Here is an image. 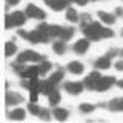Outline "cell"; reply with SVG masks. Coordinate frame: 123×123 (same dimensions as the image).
Segmentation results:
<instances>
[{"mask_svg":"<svg viewBox=\"0 0 123 123\" xmlns=\"http://www.w3.org/2000/svg\"><path fill=\"white\" fill-rule=\"evenodd\" d=\"M103 28L105 26L100 25L98 22H91L88 25L82 26V32L85 34V37H88L92 42H98L100 38H103Z\"/></svg>","mask_w":123,"mask_h":123,"instance_id":"6da1fadb","label":"cell"},{"mask_svg":"<svg viewBox=\"0 0 123 123\" xmlns=\"http://www.w3.org/2000/svg\"><path fill=\"white\" fill-rule=\"evenodd\" d=\"M43 60H46L45 55H42V54H38V52H34V51H31V49H28V51H25V52H22V54L17 55L18 63H29V62L40 63V62H43Z\"/></svg>","mask_w":123,"mask_h":123,"instance_id":"7a4b0ae2","label":"cell"},{"mask_svg":"<svg viewBox=\"0 0 123 123\" xmlns=\"http://www.w3.org/2000/svg\"><path fill=\"white\" fill-rule=\"evenodd\" d=\"M117 83V80H115V77L114 75H105V77H100V79L97 80V83H95V91H98V92H103V91H106V89H109L112 85Z\"/></svg>","mask_w":123,"mask_h":123,"instance_id":"3957f363","label":"cell"},{"mask_svg":"<svg viewBox=\"0 0 123 123\" xmlns=\"http://www.w3.org/2000/svg\"><path fill=\"white\" fill-rule=\"evenodd\" d=\"M26 15H28L29 18H38V20H45L46 18V12L42 8H38L37 5H32V3H29L28 6H26Z\"/></svg>","mask_w":123,"mask_h":123,"instance_id":"277c9868","label":"cell"},{"mask_svg":"<svg viewBox=\"0 0 123 123\" xmlns=\"http://www.w3.org/2000/svg\"><path fill=\"white\" fill-rule=\"evenodd\" d=\"M49 38H51V37L48 36V32L40 31V29H34V31H31V32H29L28 40L31 42V43H46Z\"/></svg>","mask_w":123,"mask_h":123,"instance_id":"5b68a950","label":"cell"},{"mask_svg":"<svg viewBox=\"0 0 123 123\" xmlns=\"http://www.w3.org/2000/svg\"><path fill=\"white\" fill-rule=\"evenodd\" d=\"M89 43H91V40L88 37L79 38V40L72 45V51H74L75 54H79V55H83V54H86L88 49H89Z\"/></svg>","mask_w":123,"mask_h":123,"instance_id":"8992f818","label":"cell"},{"mask_svg":"<svg viewBox=\"0 0 123 123\" xmlns=\"http://www.w3.org/2000/svg\"><path fill=\"white\" fill-rule=\"evenodd\" d=\"M63 88H65V91L69 92L71 95H77L85 89V83L83 82H66L63 85Z\"/></svg>","mask_w":123,"mask_h":123,"instance_id":"52a82bcc","label":"cell"},{"mask_svg":"<svg viewBox=\"0 0 123 123\" xmlns=\"http://www.w3.org/2000/svg\"><path fill=\"white\" fill-rule=\"evenodd\" d=\"M45 5H48L52 11H63V9H68L69 8V0H43Z\"/></svg>","mask_w":123,"mask_h":123,"instance_id":"ba28073f","label":"cell"},{"mask_svg":"<svg viewBox=\"0 0 123 123\" xmlns=\"http://www.w3.org/2000/svg\"><path fill=\"white\" fill-rule=\"evenodd\" d=\"M102 77V74H100L98 71H92L89 72L86 77H85L83 83H85V88H88V89H95V83H97V80Z\"/></svg>","mask_w":123,"mask_h":123,"instance_id":"9c48e42d","label":"cell"},{"mask_svg":"<svg viewBox=\"0 0 123 123\" xmlns=\"http://www.w3.org/2000/svg\"><path fill=\"white\" fill-rule=\"evenodd\" d=\"M11 18H12L14 26H22V25L26 23L28 15H26V11H14V12L11 14Z\"/></svg>","mask_w":123,"mask_h":123,"instance_id":"30bf717a","label":"cell"},{"mask_svg":"<svg viewBox=\"0 0 123 123\" xmlns=\"http://www.w3.org/2000/svg\"><path fill=\"white\" fill-rule=\"evenodd\" d=\"M97 15H98L100 20H102V23H105V25H108V26L114 25V23H115V17H117V15L105 12V11H97Z\"/></svg>","mask_w":123,"mask_h":123,"instance_id":"8fae6325","label":"cell"},{"mask_svg":"<svg viewBox=\"0 0 123 123\" xmlns=\"http://www.w3.org/2000/svg\"><path fill=\"white\" fill-rule=\"evenodd\" d=\"M66 69L71 74H75V75H80V74H83V71H85V66L80 62H69L68 63V66H66Z\"/></svg>","mask_w":123,"mask_h":123,"instance_id":"7c38bea8","label":"cell"},{"mask_svg":"<svg viewBox=\"0 0 123 123\" xmlns=\"http://www.w3.org/2000/svg\"><path fill=\"white\" fill-rule=\"evenodd\" d=\"M23 102V97L20 94H17V92H6V105L8 106H15L18 105V103Z\"/></svg>","mask_w":123,"mask_h":123,"instance_id":"4fadbf2b","label":"cell"},{"mask_svg":"<svg viewBox=\"0 0 123 123\" xmlns=\"http://www.w3.org/2000/svg\"><path fill=\"white\" fill-rule=\"evenodd\" d=\"M111 60H112V59H109L108 55H105V57L97 59V60L94 62V65H95V68H97V69H109L111 68Z\"/></svg>","mask_w":123,"mask_h":123,"instance_id":"5bb4252c","label":"cell"},{"mask_svg":"<svg viewBox=\"0 0 123 123\" xmlns=\"http://www.w3.org/2000/svg\"><path fill=\"white\" fill-rule=\"evenodd\" d=\"M108 108H109V111H114V112H117V111H123V97L111 100V102L108 103Z\"/></svg>","mask_w":123,"mask_h":123,"instance_id":"9a60e30c","label":"cell"},{"mask_svg":"<svg viewBox=\"0 0 123 123\" xmlns=\"http://www.w3.org/2000/svg\"><path fill=\"white\" fill-rule=\"evenodd\" d=\"M52 115H54V118H55V120L65 122L68 118L69 112H68V109H65V108H55V109H54V112H52Z\"/></svg>","mask_w":123,"mask_h":123,"instance_id":"2e32d148","label":"cell"},{"mask_svg":"<svg viewBox=\"0 0 123 123\" xmlns=\"http://www.w3.org/2000/svg\"><path fill=\"white\" fill-rule=\"evenodd\" d=\"M62 32H63V28H62V26H59V25H49L48 36L51 38H60Z\"/></svg>","mask_w":123,"mask_h":123,"instance_id":"e0dca14e","label":"cell"},{"mask_svg":"<svg viewBox=\"0 0 123 123\" xmlns=\"http://www.w3.org/2000/svg\"><path fill=\"white\" fill-rule=\"evenodd\" d=\"M52 51L55 54H59V55H63V54L66 52V42L60 38L59 42H55V43L52 45Z\"/></svg>","mask_w":123,"mask_h":123,"instance_id":"ac0fdd59","label":"cell"},{"mask_svg":"<svg viewBox=\"0 0 123 123\" xmlns=\"http://www.w3.org/2000/svg\"><path fill=\"white\" fill-rule=\"evenodd\" d=\"M63 77H65V69L63 68H59V71L57 72H54V74L49 75V82H52L54 85H57V83H60L62 80H63Z\"/></svg>","mask_w":123,"mask_h":123,"instance_id":"d6986e66","label":"cell"},{"mask_svg":"<svg viewBox=\"0 0 123 123\" xmlns=\"http://www.w3.org/2000/svg\"><path fill=\"white\" fill-rule=\"evenodd\" d=\"M25 115H26V111L23 108H15V109H12V112L9 114V118H12V120H23Z\"/></svg>","mask_w":123,"mask_h":123,"instance_id":"ffe728a7","label":"cell"},{"mask_svg":"<svg viewBox=\"0 0 123 123\" xmlns=\"http://www.w3.org/2000/svg\"><path fill=\"white\" fill-rule=\"evenodd\" d=\"M66 20H69L71 23H77L80 20V15L74 8H68L66 9Z\"/></svg>","mask_w":123,"mask_h":123,"instance_id":"44dd1931","label":"cell"},{"mask_svg":"<svg viewBox=\"0 0 123 123\" xmlns=\"http://www.w3.org/2000/svg\"><path fill=\"white\" fill-rule=\"evenodd\" d=\"M38 69H40V75H46L52 69V63L49 60H43L38 63Z\"/></svg>","mask_w":123,"mask_h":123,"instance_id":"7402d4cb","label":"cell"},{"mask_svg":"<svg viewBox=\"0 0 123 123\" xmlns=\"http://www.w3.org/2000/svg\"><path fill=\"white\" fill-rule=\"evenodd\" d=\"M60 92L57 91V89H54L51 91L48 94V100H49V105H52V106H55V105H59V102H60Z\"/></svg>","mask_w":123,"mask_h":123,"instance_id":"603a6c76","label":"cell"},{"mask_svg":"<svg viewBox=\"0 0 123 123\" xmlns=\"http://www.w3.org/2000/svg\"><path fill=\"white\" fill-rule=\"evenodd\" d=\"M15 52H17V45H15L14 42H6V45H5V55L11 57V55H14Z\"/></svg>","mask_w":123,"mask_h":123,"instance_id":"cb8c5ba5","label":"cell"},{"mask_svg":"<svg viewBox=\"0 0 123 123\" xmlns=\"http://www.w3.org/2000/svg\"><path fill=\"white\" fill-rule=\"evenodd\" d=\"M74 32H75L74 28H63V32H62L60 38H62V40H65V42H68V40H71V38H72Z\"/></svg>","mask_w":123,"mask_h":123,"instance_id":"d4e9b609","label":"cell"},{"mask_svg":"<svg viewBox=\"0 0 123 123\" xmlns=\"http://www.w3.org/2000/svg\"><path fill=\"white\" fill-rule=\"evenodd\" d=\"M28 111H29V114H32V115H40L42 108L37 105V102H31L28 105Z\"/></svg>","mask_w":123,"mask_h":123,"instance_id":"484cf974","label":"cell"},{"mask_svg":"<svg viewBox=\"0 0 123 123\" xmlns=\"http://www.w3.org/2000/svg\"><path fill=\"white\" fill-rule=\"evenodd\" d=\"M79 109L82 111L83 114H89V112H92V111L95 109V106L91 105V103H82V105L79 106Z\"/></svg>","mask_w":123,"mask_h":123,"instance_id":"4316f807","label":"cell"},{"mask_svg":"<svg viewBox=\"0 0 123 123\" xmlns=\"http://www.w3.org/2000/svg\"><path fill=\"white\" fill-rule=\"evenodd\" d=\"M80 23H82V26L91 23V15L89 14H82V15H80Z\"/></svg>","mask_w":123,"mask_h":123,"instance_id":"83f0119b","label":"cell"},{"mask_svg":"<svg viewBox=\"0 0 123 123\" xmlns=\"http://www.w3.org/2000/svg\"><path fill=\"white\" fill-rule=\"evenodd\" d=\"M111 37H114V31L111 29V28H103V38H111Z\"/></svg>","mask_w":123,"mask_h":123,"instance_id":"f1b7e54d","label":"cell"},{"mask_svg":"<svg viewBox=\"0 0 123 123\" xmlns=\"http://www.w3.org/2000/svg\"><path fill=\"white\" fill-rule=\"evenodd\" d=\"M5 22H6V23H5V28H6V29H9V28H12V26H14V25H12V18H11V14H6Z\"/></svg>","mask_w":123,"mask_h":123,"instance_id":"f546056e","label":"cell"},{"mask_svg":"<svg viewBox=\"0 0 123 123\" xmlns=\"http://www.w3.org/2000/svg\"><path fill=\"white\" fill-rule=\"evenodd\" d=\"M40 117L43 118V120H49V118H51V112H49L48 109H43V108H42V112H40Z\"/></svg>","mask_w":123,"mask_h":123,"instance_id":"4dcf8cb0","label":"cell"},{"mask_svg":"<svg viewBox=\"0 0 123 123\" xmlns=\"http://www.w3.org/2000/svg\"><path fill=\"white\" fill-rule=\"evenodd\" d=\"M17 34H18V37L25 38V40H28V37H29V32H28V31H23V29H18Z\"/></svg>","mask_w":123,"mask_h":123,"instance_id":"1f68e13d","label":"cell"},{"mask_svg":"<svg viewBox=\"0 0 123 123\" xmlns=\"http://www.w3.org/2000/svg\"><path fill=\"white\" fill-rule=\"evenodd\" d=\"M106 55L109 57V59H114V57L118 55V51H117V49H109V51L106 52Z\"/></svg>","mask_w":123,"mask_h":123,"instance_id":"d6a6232c","label":"cell"},{"mask_svg":"<svg viewBox=\"0 0 123 123\" xmlns=\"http://www.w3.org/2000/svg\"><path fill=\"white\" fill-rule=\"evenodd\" d=\"M69 2H71V3H75V5H79V6H85L88 2H89V0H69Z\"/></svg>","mask_w":123,"mask_h":123,"instance_id":"836d02e7","label":"cell"},{"mask_svg":"<svg viewBox=\"0 0 123 123\" xmlns=\"http://www.w3.org/2000/svg\"><path fill=\"white\" fill-rule=\"evenodd\" d=\"M115 69H117V71H123V60H118L117 63H115Z\"/></svg>","mask_w":123,"mask_h":123,"instance_id":"e575fe53","label":"cell"},{"mask_svg":"<svg viewBox=\"0 0 123 123\" xmlns=\"http://www.w3.org/2000/svg\"><path fill=\"white\" fill-rule=\"evenodd\" d=\"M6 3H8V5H11V6H15V5L20 3V0H6Z\"/></svg>","mask_w":123,"mask_h":123,"instance_id":"d590c367","label":"cell"},{"mask_svg":"<svg viewBox=\"0 0 123 123\" xmlns=\"http://www.w3.org/2000/svg\"><path fill=\"white\" fill-rule=\"evenodd\" d=\"M115 15H118V17H123V9H122V8H117V9H115Z\"/></svg>","mask_w":123,"mask_h":123,"instance_id":"8d00e7d4","label":"cell"},{"mask_svg":"<svg viewBox=\"0 0 123 123\" xmlns=\"http://www.w3.org/2000/svg\"><path fill=\"white\" fill-rule=\"evenodd\" d=\"M117 86H118V88H122V89H123V79H122V80H118V82H117Z\"/></svg>","mask_w":123,"mask_h":123,"instance_id":"74e56055","label":"cell"},{"mask_svg":"<svg viewBox=\"0 0 123 123\" xmlns=\"http://www.w3.org/2000/svg\"><path fill=\"white\" fill-rule=\"evenodd\" d=\"M118 55H120L122 59H123V49H120V51H118Z\"/></svg>","mask_w":123,"mask_h":123,"instance_id":"f35d334b","label":"cell"},{"mask_svg":"<svg viewBox=\"0 0 123 123\" xmlns=\"http://www.w3.org/2000/svg\"><path fill=\"white\" fill-rule=\"evenodd\" d=\"M122 36H123V31H122Z\"/></svg>","mask_w":123,"mask_h":123,"instance_id":"ab89813d","label":"cell"}]
</instances>
